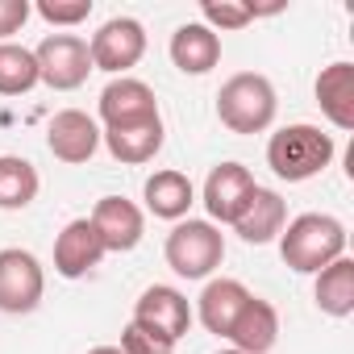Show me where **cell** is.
Here are the masks:
<instances>
[{
  "label": "cell",
  "instance_id": "obj_1",
  "mask_svg": "<svg viewBox=\"0 0 354 354\" xmlns=\"http://www.w3.org/2000/svg\"><path fill=\"white\" fill-rule=\"evenodd\" d=\"M279 254L292 271L317 275L346 254V225L329 213H300L279 234Z\"/></svg>",
  "mask_w": 354,
  "mask_h": 354
},
{
  "label": "cell",
  "instance_id": "obj_2",
  "mask_svg": "<svg viewBox=\"0 0 354 354\" xmlns=\"http://www.w3.org/2000/svg\"><path fill=\"white\" fill-rule=\"evenodd\" d=\"M329 162H333V138L321 125L296 121V125L275 129L271 142H267V167L288 184L313 180V175H321Z\"/></svg>",
  "mask_w": 354,
  "mask_h": 354
},
{
  "label": "cell",
  "instance_id": "obj_3",
  "mask_svg": "<svg viewBox=\"0 0 354 354\" xmlns=\"http://www.w3.org/2000/svg\"><path fill=\"white\" fill-rule=\"evenodd\" d=\"M275 109H279L275 84L267 75H259V71H238L217 92V117H221V125L230 133H263V129H271Z\"/></svg>",
  "mask_w": 354,
  "mask_h": 354
},
{
  "label": "cell",
  "instance_id": "obj_4",
  "mask_svg": "<svg viewBox=\"0 0 354 354\" xmlns=\"http://www.w3.org/2000/svg\"><path fill=\"white\" fill-rule=\"evenodd\" d=\"M167 267L180 275V279H209L221 259H225V234L213 225V221H175V230L167 234Z\"/></svg>",
  "mask_w": 354,
  "mask_h": 354
},
{
  "label": "cell",
  "instance_id": "obj_5",
  "mask_svg": "<svg viewBox=\"0 0 354 354\" xmlns=\"http://www.w3.org/2000/svg\"><path fill=\"white\" fill-rule=\"evenodd\" d=\"M38 59V84L55 92H75L92 75V55L80 34H46L34 50Z\"/></svg>",
  "mask_w": 354,
  "mask_h": 354
},
{
  "label": "cell",
  "instance_id": "obj_6",
  "mask_svg": "<svg viewBox=\"0 0 354 354\" xmlns=\"http://www.w3.org/2000/svg\"><path fill=\"white\" fill-rule=\"evenodd\" d=\"M88 55H92V71L125 75V71L138 67L142 55H146V26H142L138 17H109V21L92 34Z\"/></svg>",
  "mask_w": 354,
  "mask_h": 354
},
{
  "label": "cell",
  "instance_id": "obj_7",
  "mask_svg": "<svg viewBox=\"0 0 354 354\" xmlns=\"http://www.w3.org/2000/svg\"><path fill=\"white\" fill-rule=\"evenodd\" d=\"M42 292H46V275L30 250L21 246L0 250V313H9V317L34 313L42 304Z\"/></svg>",
  "mask_w": 354,
  "mask_h": 354
},
{
  "label": "cell",
  "instance_id": "obj_8",
  "mask_svg": "<svg viewBox=\"0 0 354 354\" xmlns=\"http://www.w3.org/2000/svg\"><path fill=\"white\" fill-rule=\"evenodd\" d=\"M129 321L142 325V329H150V333H158V337H167V342L175 346V342L192 329V304H188V296H184L180 288H171V283H150V288L138 296Z\"/></svg>",
  "mask_w": 354,
  "mask_h": 354
},
{
  "label": "cell",
  "instance_id": "obj_9",
  "mask_svg": "<svg viewBox=\"0 0 354 354\" xmlns=\"http://www.w3.org/2000/svg\"><path fill=\"white\" fill-rule=\"evenodd\" d=\"M100 121H104V129H125V125L158 121V96H154V88L142 84V80H133V75H117L100 92Z\"/></svg>",
  "mask_w": 354,
  "mask_h": 354
},
{
  "label": "cell",
  "instance_id": "obj_10",
  "mask_svg": "<svg viewBox=\"0 0 354 354\" xmlns=\"http://www.w3.org/2000/svg\"><path fill=\"white\" fill-rule=\"evenodd\" d=\"M254 188H259L254 175L242 162H217L209 171V180H205V209H209V217L221 221V225H234L246 213Z\"/></svg>",
  "mask_w": 354,
  "mask_h": 354
},
{
  "label": "cell",
  "instance_id": "obj_11",
  "mask_svg": "<svg viewBox=\"0 0 354 354\" xmlns=\"http://www.w3.org/2000/svg\"><path fill=\"white\" fill-rule=\"evenodd\" d=\"M88 221H92V230L100 234L104 254H125V250H133V246L142 242V234H146L142 209H138L133 201H125V196H100Z\"/></svg>",
  "mask_w": 354,
  "mask_h": 354
},
{
  "label": "cell",
  "instance_id": "obj_12",
  "mask_svg": "<svg viewBox=\"0 0 354 354\" xmlns=\"http://www.w3.org/2000/svg\"><path fill=\"white\" fill-rule=\"evenodd\" d=\"M46 146H50V154H55L59 162L80 167V162H88V158L100 150V125H96V117H88L84 109H63V113H55L50 125H46Z\"/></svg>",
  "mask_w": 354,
  "mask_h": 354
},
{
  "label": "cell",
  "instance_id": "obj_13",
  "mask_svg": "<svg viewBox=\"0 0 354 354\" xmlns=\"http://www.w3.org/2000/svg\"><path fill=\"white\" fill-rule=\"evenodd\" d=\"M104 259V246H100V234L92 230L88 217H75L63 225V234L55 238V271L63 279H84L88 271H96Z\"/></svg>",
  "mask_w": 354,
  "mask_h": 354
},
{
  "label": "cell",
  "instance_id": "obj_14",
  "mask_svg": "<svg viewBox=\"0 0 354 354\" xmlns=\"http://www.w3.org/2000/svg\"><path fill=\"white\" fill-rule=\"evenodd\" d=\"M246 300H250L246 283L221 275V279H209V283H205V292H201V300H196V317H201V325H205L209 333L230 337V329H234V321H238V313H242Z\"/></svg>",
  "mask_w": 354,
  "mask_h": 354
},
{
  "label": "cell",
  "instance_id": "obj_15",
  "mask_svg": "<svg viewBox=\"0 0 354 354\" xmlns=\"http://www.w3.org/2000/svg\"><path fill=\"white\" fill-rule=\"evenodd\" d=\"M171 63L184 75H209L221 63V38L201 21H184L171 34Z\"/></svg>",
  "mask_w": 354,
  "mask_h": 354
},
{
  "label": "cell",
  "instance_id": "obj_16",
  "mask_svg": "<svg viewBox=\"0 0 354 354\" xmlns=\"http://www.w3.org/2000/svg\"><path fill=\"white\" fill-rule=\"evenodd\" d=\"M283 225H288V205H283V196L271 192V188H254L246 213L234 221V234H238L242 242H250V246H267V242H275V238L283 234Z\"/></svg>",
  "mask_w": 354,
  "mask_h": 354
},
{
  "label": "cell",
  "instance_id": "obj_17",
  "mask_svg": "<svg viewBox=\"0 0 354 354\" xmlns=\"http://www.w3.org/2000/svg\"><path fill=\"white\" fill-rule=\"evenodd\" d=\"M230 342H234V350H242V354H271L275 342H279V313H275V304L250 296V300L242 304L234 329H230Z\"/></svg>",
  "mask_w": 354,
  "mask_h": 354
},
{
  "label": "cell",
  "instance_id": "obj_18",
  "mask_svg": "<svg viewBox=\"0 0 354 354\" xmlns=\"http://www.w3.org/2000/svg\"><path fill=\"white\" fill-rule=\"evenodd\" d=\"M142 201H146V209H150L154 217H162V221H184L188 209L196 205V188H192V180H188L184 171L167 167V171H154L150 180H146Z\"/></svg>",
  "mask_w": 354,
  "mask_h": 354
},
{
  "label": "cell",
  "instance_id": "obj_19",
  "mask_svg": "<svg viewBox=\"0 0 354 354\" xmlns=\"http://www.w3.org/2000/svg\"><path fill=\"white\" fill-rule=\"evenodd\" d=\"M313 92L333 129H354V63H329L317 75Z\"/></svg>",
  "mask_w": 354,
  "mask_h": 354
},
{
  "label": "cell",
  "instance_id": "obj_20",
  "mask_svg": "<svg viewBox=\"0 0 354 354\" xmlns=\"http://www.w3.org/2000/svg\"><path fill=\"white\" fill-rule=\"evenodd\" d=\"M100 142L109 146V154L117 162L142 167L162 150V117L146 121V125H125V129H100Z\"/></svg>",
  "mask_w": 354,
  "mask_h": 354
},
{
  "label": "cell",
  "instance_id": "obj_21",
  "mask_svg": "<svg viewBox=\"0 0 354 354\" xmlns=\"http://www.w3.org/2000/svg\"><path fill=\"white\" fill-rule=\"evenodd\" d=\"M313 296H317V308H321L325 317H337V321L350 317V313H354V259L342 254V259H333L325 271H317Z\"/></svg>",
  "mask_w": 354,
  "mask_h": 354
},
{
  "label": "cell",
  "instance_id": "obj_22",
  "mask_svg": "<svg viewBox=\"0 0 354 354\" xmlns=\"http://www.w3.org/2000/svg\"><path fill=\"white\" fill-rule=\"evenodd\" d=\"M42 180H38V167L21 154H0V209L5 213H17V209H30L34 196H38Z\"/></svg>",
  "mask_w": 354,
  "mask_h": 354
},
{
  "label": "cell",
  "instance_id": "obj_23",
  "mask_svg": "<svg viewBox=\"0 0 354 354\" xmlns=\"http://www.w3.org/2000/svg\"><path fill=\"white\" fill-rule=\"evenodd\" d=\"M38 88V59L30 46L0 42V96H26Z\"/></svg>",
  "mask_w": 354,
  "mask_h": 354
},
{
  "label": "cell",
  "instance_id": "obj_24",
  "mask_svg": "<svg viewBox=\"0 0 354 354\" xmlns=\"http://www.w3.org/2000/svg\"><path fill=\"white\" fill-rule=\"evenodd\" d=\"M271 13H283V5H242V0H205L201 5V26H209L217 38L230 34V30H246L254 17H271Z\"/></svg>",
  "mask_w": 354,
  "mask_h": 354
},
{
  "label": "cell",
  "instance_id": "obj_25",
  "mask_svg": "<svg viewBox=\"0 0 354 354\" xmlns=\"http://www.w3.org/2000/svg\"><path fill=\"white\" fill-rule=\"evenodd\" d=\"M34 13L46 26H80L92 17V0H38Z\"/></svg>",
  "mask_w": 354,
  "mask_h": 354
},
{
  "label": "cell",
  "instance_id": "obj_26",
  "mask_svg": "<svg viewBox=\"0 0 354 354\" xmlns=\"http://www.w3.org/2000/svg\"><path fill=\"white\" fill-rule=\"evenodd\" d=\"M175 346L167 342V337H158V333H150V329H142V325H125L121 329V354H171Z\"/></svg>",
  "mask_w": 354,
  "mask_h": 354
},
{
  "label": "cell",
  "instance_id": "obj_27",
  "mask_svg": "<svg viewBox=\"0 0 354 354\" xmlns=\"http://www.w3.org/2000/svg\"><path fill=\"white\" fill-rule=\"evenodd\" d=\"M30 13H34L30 0H0V42H9L13 34H21Z\"/></svg>",
  "mask_w": 354,
  "mask_h": 354
},
{
  "label": "cell",
  "instance_id": "obj_28",
  "mask_svg": "<svg viewBox=\"0 0 354 354\" xmlns=\"http://www.w3.org/2000/svg\"><path fill=\"white\" fill-rule=\"evenodd\" d=\"M88 354H121V346H96V350H88Z\"/></svg>",
  "mask_w": 354,
  "mask_h": 354
},
{
  "label": "cell",
  "instance_id": "obj_29",
  "mask_svg": "<svg viewBox=\"0 0 354 354\" xmlns=\"http://www.w3.org/2000/svg\"><path fill=\"white\" fill-rule=\"evenodd\" d=\"M217 354H242V350H234V346H230V350H217Z\"/></svg>",
  "mask_w": 354,
  "mask_h": 354
}]
</instances>
